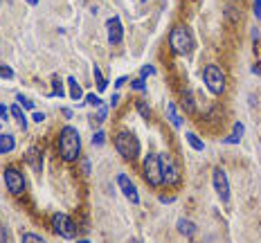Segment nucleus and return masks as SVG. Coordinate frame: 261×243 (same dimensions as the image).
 <instances>
[{
	"mask_svg": "<svg viewBox=\"0 0 261 243\" xmlns=\"http://www.w3.org/2000/svg\"><path fill=\"white\" fill-rule=\"evenodd\" d=\"M59 156L65 162H74L79 160V153H81V135L74 126H63L59 131Z\"/></svg>",
	"mask_w": 261,
	"mask_h": 243,
	"instance_id": "nucleus-1",
	"label": "nucleus"
},
{
	"mask_svg": "<svg viewBox=\"0 0 261 243\" xmlns=\"http://www.w3.org/2000/svg\"><path fill=\"white\" fill-rule=\"evenodd\" d=\"M169 48L178 57H187L194 50V39L187 25H174L169 32Z\"/></svg>",
	"mask_w": 261,
	"mask_h": 243,
	"instance_id": "nucleus-2",
	"label": "nucleus"
},
{
	"mask_svg": "<svg viewBox=\"0 0 261 243\" xmlns=\"http://www.w3.org/2000/svg\"><path fill=\"white\" fill-rule=\"evenodd\" d=\"M115 151L120 153L124 160L133 162L140 156V140L135 137V133H130L129 128H122L115 135Z\"/></svg>",
	"mask_w": 261,
	"mask_h": 243,
	"instance_id": "nucleus-3",
	"label": "nucleus"
},
{
	"mask_svg": "<svg viewBox=\"0 0 261 243\" xmlns=\"http://www.w3.org/2000/svg\"><path fill=\"white\" fill-rule=\"evenodd\" d=\"M203 81L205 86H207V90L212 95H223L227 88V79H225V72H223L221 68H218L216 63H209L205 65L203 70Z\"/></svg>",
	"mask_w": 261,
	"mask_h": 243,
	"instance_id": "nucleus-4",
	"label": "nucleus"
},
{
	"mask_svg": "<svg viewBox=\"0 0 261 243\" xmlns=\"http://www.w3.org/2000/svg\"><path fill=\"white\" fill-rule=\"evenodd\" d=\"M142 171H144V180L149 187L162 185V167H160L158 153H146L144 160H142Z\"/></svg>",
	"mask_w": 261,
	"mask_h": 243,
	"instance_id": "nucleus-5",
	"label": "nucleus"
},
{
	"mask_svg": "<svg viewBox=\"0 0 261 243\" xmlns=\"http://www.w3.org/2000/svg\"><path fill=\"white\" fill-rule=\"evenodd\" d=\"M160 167H162V185H178L180 182V169L176 165L171 153L160 156Z\"/></svg>",
	"mask_w": 261,
	"mask_h": 243,
	"instance_id": "nucleus-6",
	"label": "nucleus"
},
{
	"mask_svg": "<svg viewBox=\"0 0 261 243\" xmlns=\"http://www.w3.org/2000/svg\"><path fill=\"white\" fill-rule=\"evenodd\" d=\"M52 230L63 239H74V234H77L74 221L68 214H63V212H54L52 214Z\"/></svg>",
	"mask_w": 261,
	"mask_h": 243,
	"instance_id": "nucleus-7",
	"label": "nucleus"
},
{
	"mask_svg": "<svg viewBox=\"0 0 261 243\" xmlns=\"http://www.w3.org/2000/svg\"><path fill=\"white\" fill-rule=\"evenodd\" d=\"M5 185H7V189H9V194L20 196L25 191L23 171H18L16 167H5Z\"/></svg>",
	"mask_w": 261,
	"mask_h": 243,
	"instance_id": "nucleus-8",
	"label": "nucleus"
},
{
	"mask_svg": "<svg viewBox=\"0 0 261 243\" xmlns=\"http://www.w3.org/2000/svg\"><path fill=\"white\" fill-rule=\"evenodd\" d=\"M212 182H214V191H216V196L221 198V203H230V180H227L225 171L214 169Z\"/></svg>",
	"mask_w": 261,
	"mask_h": 243,
	"instance_id": "nucleus-9",
	"label": "nucleus"
},
{
	"mask_svg": "<svg viewBox=\"0 0 261 243\" xmlns=\"http://www.w3.org/2000/svg\"><path fill=\"white\" fill-rule=\"evenodd\" d=\"M106 36H108V43L111 45H120L124 41V27H122V20L117 16L106 20Z\"/></svg>",
	"mask_w": 261,
	"mask_h": 243,
	"instance_id": "nucleus-10",
	"label": "nucleus"
},
{
	"mask_svg": "<svg viewBox=\"0 0 261 243\" xmlns=\"http://www.w3.org/2000/svg\"><path fill=\"white\" fill-rule=\"evenodd\" d=\"M117 185H120L122 194L130 200V203H140V194H137V187L130 182V178L126 174H120L117 176Z\"/></svg>",
	"mask_w": 261,
	"mask_h": 243,
	"instance_id": "nucleus-11",
	"label": "nucleus"
},
{
	"mask_svg": "<svg viewBox=\"0 0 261 243\" xmlns=\"http://www.w3.org/2000/svg\"><path fill=\"white\" fill-rule=\"evenodd\" d=\"M243 133H246V126H243V122H234V126H232V133L225 137V144H239L243 137Z\"/></svg>",
	"mask_w": 261,
	"mask_h": 243,
	"instance_id": "nucleus-12",
	"label": "nucleus"
},
{
	"mask_svg": "<svg viewBox=\"0 0 261 243\" xmlns=\"http://www.w3.org/2000/svg\"><path fill=\"white\" fill-rule=\"evenodd\" d=\"M176 230H178L183 237H194L198 228H196V223H192L189 219H180L178 223H176Z\"/></svg>",
	"mask_w": 261,
	"mask_h": 243,
	"instance_id": "nucleus-13",
	"label": "nucleus"
},
{
	"mask_svg": "<svg viewBox=\"0 0 261 243\" xmlns=\"http://www.w3.org/2000/svg\"><path fill=\"white\" fill-rule=\"evenodd\" d=\"M14 146H16V140H14V135H9V133H0V156H5V153H11L14 151Z\"/></svg>",
	"mask_w": 261,
	"mask_h": 243,
	"instance_id": "nucleus-14",
	"label": "nucleus"
},
{
	"mask_svg": "<svg viewBox=\"0 0 261 243\" xmlns=\"http://www.w3.org/2000/svg\"><path fill=\"white\" fill-rule=\"evenodd\" d=\"M9 115L14 117L16 122H18V126H20V128H27V117H25L23 106H20V104H14V106L9 108Z\"/></svg>",
	"mask_w": 261,
	"mask_h": 243,
	"instance_id": "nucleus-15",
	"label": "nucleus"
},
{
	"mask_svg": "<svg viewBox=\"0 0 261 243\" xmlns=\"http://www.w3.org/2000/svg\"><path fill=\"white\" fill-rule=\"evenodd\" d=\"M68 86H70V97H72L74 102L83 99V90H81V86L77 83V79H74V77H68Z\"/></svg>",
	"mask_w": 261,
	"mask_h": 243,
	"instance_id": "nucleus-16",
	"label": "nucleus"
},
{
	"mask_svg": "<svg viewBox=\"0 0 261 243\" xmlns=\"http://www.w3.org/2000/svg\"><path fill=\"white\" fill-rule=\"evenodd\" d=\"M185 137H187V142H189V146H192L194 151H203L205 149V142L200 140L198 135H196V133H192V131H187L185 133Z\"/></svg>",
	"mask_w": 261,
	"mask_h": 243,
	"instance_id": "nucleus-17",
	"label": "nucleus"
},
{
	"mask_svg": "<svg viewBox=\"0 0 261 243\" xmlns=\"http://www.w3.org/2000/svg\"><path fill=\"white\" fill-rule=\"evenodd\" d=\"M167 117H169V122H171V126L174 128H180V115H178V111H176V104H167Z\"/></svg>",
	"mask_w": 261,
	"mask_h": 243,
	"instance_id": "nucleus-18",
	"label": "nucleus"
},
{
	"mask_svg": "<svg viewBox=\"0 0 261 243\" xmlns=\"http://www.w3.org/2000/svg\"><path fill=\"white\" fill-rule=\"evenodd\" d=\"M183 108L187 113H194L196 111V104H194V95H192V90L189 88H185L183 90Z\"/></svg>",
	"mask_w": 261,
	"mask_h": 243,
	"instance_id": "nucleus-19",
	"label": "nucleus"
},
{
	"mask_svg": "<svg viewBox=\"0 0 261 243\" xmlns=\"http://www.w3.org/2000/svg\"><path fill=\"white\" fill-rule=\"evenodd\" d=\"M92 74H95V81H97V90H99V93H104V90L108 88V81H106V77L102 74L99 65H95V68H92Z\"/></svg>",
	"mask_w": 261,
	"mask_h": 243,
	"instance_id": "nucleus-20",
	"label": "nucleus"
},
{
	"mask_svg": "<svg viewBox=\"0 0 261 243\" xmlns=\"http://www.w3.org/2000/svg\"><path fill=\"white\" fill-rule=\"evenodd\" d=\"M135 108H137V113H140V115L144 117V120H151V115H153V113H151V106L144 102V99H137V102H135Z\"/></svg>",
	"mask_w": 261,
	"mask_h": 243,
	"instance_id": "nucleus-21",
	"label": "nucleus"
},
{
	"mask_svg": "<svg viewBox=\"0 0 261 243\" xmlns=\"http://www.w3.org/2000/svg\"><path fill=\"white\" fill-rule=\"evenodd\" d=\"M20 241L23 243H48L43 237H39V234H34V232H23L20 234Z\"/></svg>",
	"mask_w": 261,
	"mask_h": 243,
	"instance_id": "nucleus-22",
	"label": "nucleus"
},
{
	"mask_svg": "<svg viewBox=\"0 0 261 243\" xmlns=\"http://www.w3.org/2000/svg\"><path fill=\"white\" fill-rule=\"evenodd\" d=\"M39 158H43V156H41V151H39V149H32V151L27 153V162H29L32 167H34V171H41V165L36 162Z\"/></svg>",
	"mask_w": 261,
	"mask_h": 243,
	"instance_id": "nucleus-23",
	"label": "nucleus"
},
{
	"mask_svg": "<svg viewBox=\"0 0 261 243\" xmlns=\"http://www.w3.org/2000/svg\"><path fill=\"white\" fill-rule=\"evenodd\" d=\"M83 102H86L88 106H95V108H99V106H102V99H99V95H95V93L83 95Z\"/></svg>",
	"mask_w": 261,
	"mask_h": 243,
	"instance_id": "nucleus-24",
	"label": "nucleus"
},
{
	"mask_svg": "<svg viewBox=\"0 0 261 243\" xmlns=\"http://www.w3.org/2000/svg\"><path fill=\"white\" fill-rule=\"evenodd\" d=\"M130 88H133V90H140V93H144V90H146V81H144V77L130 79Z\"/></svg>",
	"mask_w": 261,
	"mask_h": 243,
	"instance_id": "nucleus-25",
	"label": "nucleus"
},
{
	"mask_svg": "<svg viewBox=\"0 0 261 243\" xmlns=\"http://www.w3.org/2000/svg\"><path fill=\"white\" fill-rule=\"evenodd\" d=\"M106 115H108V106H106V104H102V106H99V113H97V117H92V122H95V124H102V122L106 120Z\"/></svg>",
	"mask_w": 261,
	"mask_h": 243,
	"instance_id": "nucleus-26",
	"label": "nucleus"
},
{
	"mask_svg": "<svg viewBox=\"0 0 261 243\" xmlns=\"http://www.w3.org/2000/svg\"><path fill=\"white\" fill-rule=\"evenodd\" d=\"M16 102H18L23 108H29V111H34V102H32V99H27L25 95L18 93V95H16Z\"/></svg>",
	"mask_w": 261,
	"mask_h": 243,
	"instance_id": "nucleus-27",
	"label": "nucleus"
},
{
	"mask_svg": "<svg viewBox=\"0 0 261 243\" xmlns=\"http://www.w3.org/2000/svg\"><path fill=\"white\" fill-rule=\"evenodd\" d=\"M0 79H14V70L9 68V65H0Z\"/></svg>",
	"mask_w": 261,
	"mask_h": 243,
	"instance_id": "nucleus-28",
	"label": "nucleus"
},
{
	"mask_svg": "<svg viewBox=\"0 0 261 243\" xmlns=\"http://www.w3.org/2000/svg\"><path fill=\"white\" fill-rule=\"evenodd\" d=\"M104 142H106V133H104V131H97L95 135H92V144H95V146H102Z\"/></svg>",
	"mask_w": 261,
	"mask_h": 243,
	"instance_id": "nucleus-29",
	"label": "nucleus"
},
{
	"mask_svg": "<svg viewBox=\"0 0 261 243\" xmlns=\"http://www.w3.org/2000/svg\"><path fill=\"white\" fill-rule=\"evenodd\" d=\"M52 95H54V97H63V95H65V90H63V86H61V81H59V79H54V90H52Z\"/></svg>",
	"mask_w": 261,
	"mask_h": 243,
	"instance_id": "nucleus-30",
	"label": "nucleus"
},
{
	"mask_svg": "<svg viewBox=\"0 0 261 243\" xmlns=\"http://www.w3.org/2000/svg\"><path fill=\"white\" fill-rule=\"evenodd\" d=\"M140 74H142V77H149V74H155V68H153V65H142Z\"/></svg>",
	"mask_w": 261,
	"mask_h": 243,
	"instance_id": "nucleus-31",
	"label": "nucleus"
},
{
	"mask_svg": "<svg viewBox=\"0 0 261 243\" xmlns=\"http://www.w3.org/2000/svg\"><path fill=\"white\" fill-rule=\"evenodd\" d=\"M252 9H255V16L261 20V0H252Z\"/></svg>",
	"mask_w": 261,
	"mask_h": 243,
	"instance_id": "nucleus-32",
	"label": "nucleus"
},
{
	"mask_svg": "<svg viewBox=\"0 0 261 243\" xmlns=\"http://www.w3.org/2000/svg\"><path fill=\"white\" fill-rule=\"evenodd\" d=\"M0 243H7V228L2 221H0Z\"/></svg>",
	"mask_w": 261,
	"mask_h": 243,
	"instance_id": "nucleus-33",
	"label": "nucleus"
},
{
	"mask_svg": "<svg viewBox=\"0 0 261 243\" xmlns=\"http://www.w3.org/2000/svg\"><path fill=\"white\" fill-rule=\"evenodd\" d=\"M7 117H9V108L2 104V106H0V120H7Z\"/></svg>",
	"mask_w": 261,
	"mask_h": 243,
	"instance_id": "nucleus-34",
	"label": "nucleus"
},
{
	"mask_svg": "<svg viewBox=\"0 0 261 243\" xmlns=\"http://www.w3.org/2000/svg\"><path fill=\"white\" fill-rule=\"evenodd\" d=\"M34 122H36V124L45 122V115H43V113H39V111H36V113H34Z\"/></svg>",
	"mask_w": 261,
	"mask_h": 243,
	"instance_id": "nucleus-35",
	"label": "nucleus"
},
{
	"mask_svg": "<svg viewBox=\"0 0 261 243\" xmlns=\"http://www.w3.org/2000/svg\"><path fill=\"white\" fill-rule=\"evenodd\" d=\"M160 203H174V196H160Z\"/></svg>",
	"mask_w": 261,
	"mask_h": 243,
	"instance_id": "nucleus-36",
	"label": "nucleus"
},
{
	"mask_svg": "<svg viewBox=\"0 0 261 243\" xmlns=\"http://www.w3.org/2000/svg\"><path fill=\"white\" fill-rule=\"evenodd\" d=\"M124 83H126V77H120V79H117V81H115V88H122V86H124Z\"/></svg>",
	"mask_w": 261,
	"mask_h": 243,
	"instance_id": "nucleus-37",
	"label": "nucleus"
},
{
	"mask_svg": "<svg viewBox=\"0 0 261 243\" xmlns=\"http://www.w3.org/2000/svg\"><path fill=\"white\" fill-rule=\"evenodd\" d=\"M117 102H120V95H113V97H111V106H117Z\"/></svg>",
	"mask_w": 261,
	"mask_h": 243,
	"instance_id": "nucleus-38",
	"label": "nucleus"
},
{
	"mask_svg": "<svg viewBox=\"0 0 261 243\" xmlns=\"http://www.w3.org/2000/svg\"><path fill=\"white\" fill-rule=\"evenodd\" d=\"M83 171H86V176L90 174V162H88V160H83Z\"/></svg>",
	"mask_w": 261,
	"mask_h": 243,
	"instance_id": "nucleus-39",
	"label": "nucleus"
},
{
	"mask_svg": "<svg viewBox=\"0 0 261 243\" xmlns=\"http://www.w3.org/2000/svg\"><path fill=\"white\" fill-rule=\"evenodd\" d=\"M63 115H65V117L70 120V117H72V111H70V108H63Z\"/></svg>",
	"mask_w": 261,
	"mask_h": 243,
	"instance_id": "nucleus-40",
	"label": "nucleus"
},
{
	"mask_svg": "<svg viewBox=\"0 0 261 243\" xmlns=\"http://www.w3.org/2000/svg\"><path fill=\"white\" fill-rule=\"evenodd\" d=\"M27 5H39V0H27Z\"/></svg>",
	"mask_w": 261,
	"mask_h": 243,
	"instance_id": "nucleus-41",
	"label": "nucleus"
},
{
	"mask_svg": "<svg viewBox=\"0 0 261 243\" xmlns=\"http://www.w3.org/2000/svg\"><path fill=\"white\" fill-rule=\"evenodd\" d=\"M77 243H90V241H86V239H81V241H77Z\"/></svg>",
	"mask_w": 261,
	"mask_h": 243,
	"instance_id": "nucleus-42",
	"label": "nucleus"
},
{
	"mask_svg": "<svg viewBox=\"0 0 261 243\" xmlns=\"http://www.w3.org/2000/svg\"><path fill=\"white\" fill-rule=\"evenodd\" d=\"M130 243H140V241H130Z\"/></svg>",
	"mask_w": 261,
	"mask_h": 243,
	"instance_id": "nucleus-43",
	"label": "nucleus"
}]
</instances>
